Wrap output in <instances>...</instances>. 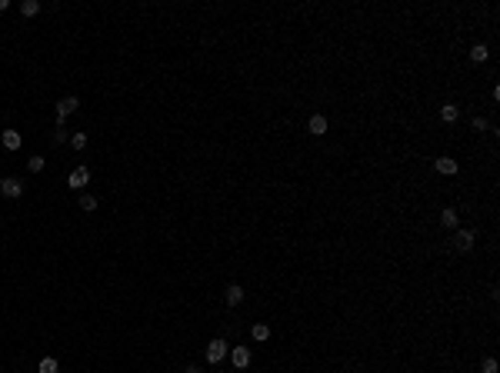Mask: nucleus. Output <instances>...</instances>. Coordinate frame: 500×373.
Segmentation results:
<instances>
[{
	"label": "nucleus",
	"mask_w": 500,
	"mask_h": 373,
	"mask_svg": "<svg viewBox=\"0 0 500 373\" xmlns=\"http://www.w3.org/2000/svg\"><path fill=\"white\" fill-rule=\"evenodd\" d=\"M227 353H230L227 340H220V337H217V340H210V343H207V353H203V357H207V363H220L223 357H227Z\"/></svg>",
	"instance_id": "1"
},
{
	"label": "nucleus",
	"mask_w": 500,
	"mask_h": 373,
	"mask_svg": "<svg viewBox=\"0 0 500 373\" xmlns=\"http://www.w3.org/2000/svg\"><path fill=\"white\" fill-rule=\"evenodd\" d=\"M0 193H3V197H10V200H17L23 193V184L17 180V177H3V180H0Z\"/></svg>",
	"instance_id": "2"
},
{
	"label": "nucleus",
	"mask_w": 500,
	"mask_h": 373,
	"mask_svg": "<svg viewBox=\"0 0 500 373\" xmlns=\"http://www.w3.org/2000/svg\"><path fill=\"white\" fill-rule=\"evenodd\" d=\"M90 184V170L87 167H77V170H70V177H67V186H74V190H80V186Z\"/></svg>",
	"instance_id": "3"
},
{
	"label": "nucleus",
	"mask_w": 500,
	"mask_h": 373,
	"mask_svg": "<svg viewBox=\"0 0 500 373\" xmlns=\"http://www.w3.org/2000/svg\"><path fill=\"white\" fill-rule=\"evenodd\" d=\"M77 107H80V100H77V97H64L60 103H57V117H60V120H67V117H70V113H74Z\"/></svg>",
	"instance_id": "4"
},
{
	"label": "nucleus",
	"mask_w": 500,
	"mask_h": 373,
	"mask_svg": "<svg viewBox=\"0 0 500 373\" xmlns=\"http://www.w3.org/2000/svg\"><path fill=\"white\" fill-rule=\"evenodd\" d=\"M230 360H233V367H237V370H244V367H250V350H247V347H233V350H230Z\"/></svg>",
	"instance_id": "5"
},
{
	"label": "nucleus",
	"mask_w": 500,
	"mask_h": 373,
	"mask_svg": "<svg viewBox=\"0 0 500 373\" xmlns=\"http://www.w3.org/2000/svg\"><path fill=\"white\" fill-rule=\"evenodd\" d=\"M454 247L457 250H474V230H457V237H454Z\"/></svg>",
	"instance_id": "6"
},
{
	"label": "nucleus",
	"mask_w": 500,
	"mask_h": 373,
	"mask_svg": "<svg viewBox=\"0 0 500 373\" xmlns=\"http://www.w3.org/2000/svg\"><path fill=\"white\" fill-rule=\"evenodd\" d=\"M223 300H227V307H240V303H244V290H240L237 283H230L227 293H223Z\"/></svg>",
	"instance_id": "7"
},
{
	"label": "nucleus",
	"mask_w": 500,
	"mask_h": 373,
	"mask_svg": "<svg viewBox=\"0 0 500 373\" xmlns=\"http://www.w3.org/2000/svg\"><path fill=\"white\" fill-rule=\"evenodd\" d=\"M437 170H440L444 177H454L457 174V160L454 157H437Z\"/></svg>",
	"instance_id": "8"
},
{
	"label": "nucleus",
	"mask_w": 500,
	"mask_h": 373,
	"mask_svg": "<svg viewBox=\"0 0 500 373\" xmlns=\"http://www.w3.org/2000/svg\"><path fill=\"white\" fill-rule=\"evenodd\" d=\"M307 130H310V133H317V137H320V133H327V117L313 113V117H310V123H307Z\"/></svg>",
	"instance_id": "9"
},
{
	"label": "nucleus",
	"mask_w": 500,
	"mask_h": 373,
	"mask_svg": "<svg viewBox=\"0 0 500 373\" xmlns=\"http://www.w3.org/2000/svg\"><path fill=\"white\" fill-rule=\"evenodd\" d=\"M0 140H3L7 150H17V147H20V133H17V130H3V133H0Z\"/></svg>",
	"instance_id": "10"
},
{
	"label": "nucleus",
	"mask_w": 500,
	"mask_h": 373,
	"mask_svg": "<svg viewBox=\"0 0 500 373\" xmlns=\"http://www.w3.org/2000/svg\"><path fill=\"white\" fill-rule=\"evenodd\" d=\"M487 57H490V50H487L484 44H474V47H470V60H474V64H484Z\"/></svg>",
	"instance_id": "11"
},
{
	"label": "nucleus",
	"mask_w": 500,
	"mask_h": 373,
	"mask_svg": "<svg viewBox=\"0 0 500 373\" xmlns=\"http://www.w3.org/2000/svg\"><path fill=\"white\" fill-rule=\"evenodd\" d=\"M457 117H460V110H457L454 103H444V107H440V120L444 123H454Z\"/></svg>",
	"instance_id": "12"
},
{
	"label": "nucleus",
	"mask_w": 500,
	"mask_h": 373,
	"mask_svg": "<svg viewBox=\"0 0 500 373\" xmlns=\"http://www.w3.org/2000/svg\"><path fill=\"white\" fill-rule=\"evenodd\" d=\"M20 13H23V17H33V13H40V0H23V3H20Z\"/></svg>",
	"instance_id": "13"
},
{
	"label": "nucleus",
	"mask_w": 500,
	"mask_h": 373,
	"mask_svg": "<svg viewBox=\"0 0 500 373\" xmlns=\"http://www.w3.org/2000/svg\"><path fill=\"white\" fill-rule=\"evenodd\" d=\"M250 337H254V340H260V343H264L267 337H270V327H267V323H254V330H250Z\"/></svg>",
	"instance_id": "14"
},
{
	"label": "nucleus",
	"mask_w": 500,
	"mask_h": 373,
	"mask_svg": "<svg viewBox=\"0 0 500 373\" xmlns=\"http://www.w3.org/2000/svg\"><path fill=\"white\" fill-rule=\"evenodd\" d=\"M440 223H444V227H457V210L454 207L440 210Z\"/></svg>",
	"instance_id": "15"
},
{
	"label": "nucleus",
	"mask_w": 500,
	"mask_h": 373,
	"mask_svg": "<svg viewBox=\"0 0 500 373\" xmlns=\"http://www.w3.org/2000/svg\"><path fill=\"white\" fill-rule=\"evenodd\" d=\"M57 370H60V367H57L54 357H44V360H40V367H37V373H57Z\"/></svg>",
	"instance_id": "16"
},
{
	"label": "nucleus",
	"mask_w": 500,
	"mask_h": 373,
	"mask_svg": "<svg viewBox=\"0 0 500 373\" xmlns=\"http://www.w3.org/2000/svg\"><path fill=\"white\" fill-rule=\"evenodd\" d=\"M80 210H97V197H90V193H80Z\"/></svg>",
	"instance_id": "17"
},
{
	"label": "nucleus",
	"mask_w": 500,
	"mask_h": 373,
	"mask_svg": "<svg viewBox=\"0 0 500 373\" xmlns=\"http://www.w3.org/2000/svg\"><path fill=\"white\" fill-rule=\"evenodd\" d=\"M70 143H74V147H77V150H84V147H87V133H74V137H70Z\"/></svg>",
	"instance_id": "18"
},
{
	"label": "nucleus",
	"mask_w": 500,
	"mask_h": 373,
	"mask_svg": "<svg viewBox=\"0 0 500 373\" xmlns=\"http://www.w3.org/2000/svg\"><path fill=\"white\" fill-rule=\"evenodd\" d=\"M27 167H30L33 174H40V170H44V157H30V160H27Z\"/></svg>",
	"instance_id": "19"
},
{
	"label": "nucleus",
	"mask_w": 500,
	"mask_h": 373,
	"mask_svg": "<svg viewBox=\"0 0 500 373\" xmlns=\"http://www.w3.org/2000/svg\"><path fill=\"white\" fill-rule=\"evenodd\" d=\"M480 370H484V373H497V360H494V357H487V360H484V367H480Z\"/></svg>",
	"instance_id": "20"
},
{
	"label": "nucleus",
	"mask_w": 500,
	"mask_h": 373,
	"mask_svg": "<svg viewBox=\"0 0 500 373\" xmlns=\"http://www.w3.org/2000/svg\"><path fill=\"white\" fill-rule=\"evenodd\" d=\"M470 127H474V130H487V127H490V123H487V120H484V117H474V120H470Z\"/></svg>",
	"instance_id": "21"
},
{
	"label": "nucleus",
	"mask_w": 500,
	"mask_h": 373,
	"mask_svg": "<svg viewBox=\"0 0 500 373\" xmlns=\"http://www.w3.org/2000/svg\"><path fill=\"white\" fill-rule=\"evenodd\" d=\"M64 140H70V137H67L64 127H57V130H54V143H64Z\"/></svg>",
	"instance_id": "22"
},
{
	"label": "nucleus",
	"mask_w": 500,
	"mask_h": 373,
	"mask_svg": "<svg viewBox=\"0 0 500 373\" xmlns=\"http://www.w3.org/2000/svg\"><path fill=\"white\" fill-rule=\"evenodd\" d=\"M7 7H10V3H7V0H0V10H7Z\"/></svg>",
	"instance_id": "23"
},
{
	"label": "nucleus",
	"mask_w": 500,
	"mask_h": 373,
	"mask_svg": "<svg viewBox=\"0 0 500 373\" xmlns=\"http://www.w3.org/2000/svg\"><path fill=\"white\" fill-rule=\"evenodd\" d=\"M187 373H200V370H197V367H187Z\"/></svg>",
	"instance_id": "24"
}]
</instances>
